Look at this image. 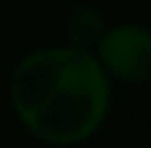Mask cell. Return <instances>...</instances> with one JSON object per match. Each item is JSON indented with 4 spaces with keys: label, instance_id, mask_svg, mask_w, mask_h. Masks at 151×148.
Returning a JSON list of instances; mask_svg holds the SVG:
<instances>
[{
    "label": "cell",
    "instance_id": "cell-3",
    "mask_svg": "<svg viewBox=\"0 0 151 148\" xmlns=\"http://www.w3.org/2000/svg\"><path fill=\"white\" fill-rule=\"evenodd\" d=\"M68 31H71V46L93 52L96 43H99V37H102V31H105V22H102V16H99L96 9L83 6V9L74 12L71 28H68Z\"/></svg>",
    "mask_w": 151,
    "mask_h": 148
},
{
    "label": "cell",
    "instance_id": "cell-1",
    "mask_svg": "<svg viewBox=\"0 0 151 148\" xmlns=\"http://www.w3.org/2000/svg\"><path fill=\"white\" fill-rule=\"evenodd\" d=\"M12 111L22 126L50 145H77L102 130L111 83L99 59L77 46L34 50L9 77Z\"/></svg>",
    "mask_w": 151,
    "mask_h": 148
},
{
    "label": "cell",
    "instance_id": "cell-2",
    "mask_svg": "<svg viewBox=\"0 0 151 148\" xmlns=\"http://www.w3.org/2000/svg\"><path fill=\"white\" fill-rule=\"evenodd\" d=\"M93 56L99 59L105 74L123 83H148L151 77V34L139 22L105 28Z\"/></svg>",
    "mask_w": 151,
    "mask_h": 148
}]
</instances>
